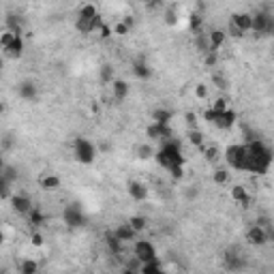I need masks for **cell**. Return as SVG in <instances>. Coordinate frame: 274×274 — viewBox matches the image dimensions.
Segmentation results:
<instances>
[{
    "label": "cell",
    "instance_id": "1",
    "mask_svg": "<svg viewBox=\"0 0 274 274\" xmlns=\"http://www.w3.org/2000/svg\"><path fill=\"white\" fill-rule=\"evenodd\" d=\"M274 161L272 150L261 139H249L246 142V172L266 174Z\"/></svg>",
    "mask_w": 274,
    "mask_h": 274
},
{
    "label": "cell",
    "instance_id": "31",
    "mask_svg": "<svg viewBox=\"0 0 274 274\" xmlns=\"http://www.w3.org/2000/svg\"><path fill=\"white\" fill-rule=\"evenodd\" d=\"M15 37H17V34H15L13 30H7V32L2 34V39H0V48H2V49H7L9 45H11L13 41H15Z\"/></svg>",
    "mask_w": 274,
    "mask_h": 274
},
{
    "label": "cell",
    "instance_id": "38",
    "mask_svg": "<svg viewBox=\"0 0 274 274\" xmlns=\"http://www.w3.org/2000/svg\"><path fill=\"white\" fill-rule=\"evenodd\" d=\"M212 80H214V84H216V88H227V80L221 73H214V77H212Z\"/></svg>",
    "mask_w": 274,
    "mask_h": 274
},
{
    "label": "cell",
    "instance_id": "13",
    "mask_svg": "<svg viewBox=\"0 0 274 274\" xmlns=\"http://www.w3.org/2000/svg\"><path fill=\"white\" fill-rule=\"evenodd\" d=\"M229 22L236 24L238 28L242 30V32H251V28H253V15L251 13H234L229 17Z\"/></svg>",
    "mask_w": 274,
    "mask_h": 274
},
{
    "label": "cell",
    "instance_id": "43",
    "mask_svg": "<svg viewBox=\"0 0 274 274\" xmlns=\"http://www.w3.org/2000/svg\"><path fill=\"white\" fill-rule=\"evenodd\" d=\"M32 244H37V246L43 244V238H41V234H32Z\"/></svg>",
    "mask_w": 274,
    "mask_h": 274
},
{
    "label": "cell",
    "instance_id": "37",
    "mask_svg": "<svg viewBox=\"0 0 274 274\" xmlns=\"http://www.w3.org/2000/svg\"><path fill=\"white\" fill-rule=\"evenodd\" d=\"M229 34H231V37H236V39H240V37H244L246 32H242V30L238 28L236 24H231V22H229Z\"/></svg>",
    "mask_w": 274,
    "mask_h": 274
},
{
    "label": "cell",
    "instance_id": "19",
    "mask_svg": "<svg viewBox=\"0 0 274 274\" xmlns=\"http://www.w3.org/2000/svg\"><path fill=\"white\" fill-rule=\"evenodd\" d=\"M113 234L120 238L122 242H127V240H135L137 231L133 229V227L129 225V223H120V227H116V229H113Z\"/></svg>",
    "mask_w": 274,
    "mask_h": 274
},
{
    "label": "cell",
    "instance_id": "9",
    "mask_svg": "<svg viewBox=\"0 0 274 274\" xmlns=\"http://www.w3.org/2000/svg\"><path fill=\"white\" fill-rule=\"evenodd\" d=\"M64 221L69 225H73V227H77V225H81L84 223V212H81V208L80 206H75V204H71V206H66L64 208Z\"/></svg>",
    "mask_w": 274,
    "mask_h": 274
},
{
    "label": "cell",
    "instance_id": "23",
    "mask_svg": "<svg viewBox=\"0 0 274 274\" xmlns=\"http://www.w3.org/2000/svg\"><path fill=\"white\" fill-rule=\"evenodd\" d=\"M212 180H214V184L223 187V184L229 182V169L227 167H216L214 174H212Z\"/></svg>",
    "mask_w": 274,
    "mask_h": 274
},
{
    "label": "cell",
    "instance_id": "30",
    "mask_svg": "<svg viewBox=\"0 0 274 274\" xmlns=\"http://www.w3.org/2000/svg\"><path fill=\"white\" fill-rule=\"evenodd\" d=\"M189 142L193 144V146L204 148V135H201V131H197V129H191V131H189Z\"/></svg>",
    "mask_w": 274,
    "mask_h": 274
},
{
    "label": "cell",
    "instance_id": "20",
    "mask_svg": "<svg viewBox=\"0 0 274 274\" xmlns=\"http://www.w3.org/2000/svg\"><path fill=\"white\" fill-rule=\"evenodd\" d=\"M112 92H113V99L122 103L127 99V95H129V84H127V81L116 80V81H113V86H112Z\"/></svg>",
    "mask_w": 274,
    "mask_h": 274
},
{
    "label": "cell",
    "instance_id": "17",
    "mask_svg": "<svg viewBox=\"0 0 274 274\" xmlns=\"http://www.w3.org/2000/svg\"><path fill=\"white\" fill-rule=\"evenodd\" d=\"M105 244H107V251H110L112 255H120L122 253V240L113 234V231H110V234L105 236Z\"/></svg>",
    "mask_w": 274,
    "mask_h": 274
},
{
    "label": "cell",
    "instance_id": "26",
    "mask_svg": "<svg viewBox=\"0 0 274 274\" xmlns=\"http://www.w3.org/2000/svg\"><path fill=\"white\" fill-rule=\"evenodd\" d=\"M19 272L22 274H34L39 272V263L34 259H24L22 263H19Z\"/></svg>",
    "mask_w": 274,
    "mask_h": 274
},
{
    "label": "cell",
    "instance_id": "11",
    "mask_svg": "<svg viewBox=\"0 0 274 274\" xmlns=\"http://www.w3.org/2000/svg\"><path fill=\"white\" fill-rule=\"evenodd\" d=\"M11 206L17 214H28V212L34 208L30 197H26V195H11Z\"/></svg>",
    "mask_w": 274,
    "mask_h": 274
},
{
    "label": "cell",
    "instance_id": "35",
    "mask_svg": "<svg viewBox=\"0 0 274 274\" xmlns=\"http://www.w3.org/2000/svg\"><path fill=\"white\" fill-rule=\"evenodd\" d=\"M216 60H219V51H206V58H204L206 66H214Z\"/></svg>",
    "mask_w": 274,
    "mask_h": 274
},
{
    "label": "cell",
    "instance_id": "18",
    "mask_svg": "<svg viewBox=\"0 0 274 274\" xmlns=\"http://www.w3.org/2000/svg\"><path fill=\"white\" fill-rule=\"evenodd\" d=\"M2 51L9 56V58H19V56H22V51H24V39H22V34H17L13 43L9 45L7 49H2Z\"/></svg>",
    "mask_w": 274,
    "mask_h": 274
},
{
    "label": "cell",
    "instance_id": "3",
    "mask_svg": "<svg viewBox=\"0 0 274 274\" xmlns=\"http://www.w3.org/2000/svg\"><path fill=\"white\" fill-rule=\"evenodd\" d=\"M225 161L236 172H246V144H234L225 150Z\"/></svg>",
    "mask_w": 274,
    "mask_h": 274
},
{
    "label": "cell",
    "instance_id": "22",
    "mask_svg": "<svg viewBox=\"0 0 274 274\" xmlns=\"http://www.w3.org/2000/svg\"><path fill=\"white\" fill-rule=\"evenodd\" d=\"M231 199L238 201V204L246 206L249 204V191H246L244 187H240V184H236L234 189H231Z\"/></svg>",
    "mask_w": 274,
    "mask_h": 274
},
{
    "label": "cell",
    "instance_id": "44",
    "mask_svg": "<svg viewBox=\"0 0 274 274\" xmlns=\"http://www.w3.org/2000/svg\"><path fill=\"white\" fill-rule=\"evenodd\" d=\"M165 22H167V24H176V13L169 11V13H167V19H165Z\"/></svg>",
    "mask_w": 274,
    "mask_h": 274
},
{
    "label": "cell",
    "instance_id": "34",
    "mask_svg": "<svg viewBox=\"0 0 274 274\" xmlns=\"http://www.w3.org/2000/svg\"><path fill=\"white\" fill-rule=\"evenodd\" d=\"M195 97H197L199 101L208 99V86H206V84H197V86H195Z\"/></svg>",
    "mask_w": 274,
    "mask_h": 274
},
{
    "label": "cell",
    "instance_id": "21",
    "mask_svg": "<svg viewBox=\"0 0 274 274\" xmlns=\"http://www.w3.org/2000/svg\"><path fill=\"white\" fill-rule=\"evenodd\" d=\"M19 97H22L24 101H34L37 99V86H34L32 81H26V84L19 86Z\"/></svg>",
    "mask_w": 274,
    "mask_h": 274
},
{
    "label": "cell",
    "instance_id": "4",
    "mask_svg": "<svg viewBox=\"0 0 274 274\" xmlns=\"http://www.w3.org/2000/svg\"><path fill=\"white\" fill-rule=\"evenodd\" d=\"M99 15L95 4H84V7L77 11V19H75V28L81 34H90L95 32V17Z\"/></svg>",
    "mask_w": 274,
    "mask_h": 274
},
{
    "label": "cell",
    "instance_id": "25",
    "mask_svg": "<svg viewBox=\"0 0 274 274\" xmlns=\"http://www.w3.org/2000/svg\"><path fill=\"white\" fill-rule=\"evenodd\" d=\"M154 154H157V150L150 146V144H142V146H137V157L142 159V161H148V159H152Z\"/></svg>",
    "mask_w": 274,
    "mask_h": 274
},
{
    "label": "cell",
    "instance_id": "8",
    "mask_svg": "<svg viewBox=\"0 0 274 274\" xmlns=\"http://www.w3.org/2000/svg\"><path fill=\"white\" fill-rule=\"evenodd\" d=\"M246 242L253 246H263L268 242V231H266V227L263 225H253L249 227V231H246Z\"/></svg>",
    "mask_w": 274,
    "mask_h": 274
},
{
    "label": "cell",
    "instance_id": "33",
    "mask_svg": "<svg viewBox=\"0 0 274 274\" xmlns=\"http://www.w3.org/2000/svg\"><path fill=\"white\" fill-rule=\"evenodd\" d=\"M163 268L159 266V261L157 259H152V261H146V263H142V272H161Z\"/></svg>",
    "mask_w": 274,
    "mask_h": 274
},
{
    "label": "cell",
    "instance_id": "5",
    "mask_svg": "<svg viewBox=\"0 0 274 274\" xmlns=\"http://www.w3.org/2000/svg\"><path fill=\"white\" fill-rule=\"evenodd\" d=\"M73 154H75V159H77V161H80L81 165H90V163H95L97 150H95V146H92L90 139H86V137H75V139H73Z\"/></svg>",
    "mask_w": 274,
    "mask_h": 274
},
{
    "label": "cell",
    "instance_id": "27",
    "mask_svg": "<svg viewBox=\"0 0 274 274\" xmlns=\"http://www.w3.org/2000/svg\"><path fill=\"white\" fill-rule=\"evenodd\" d=\"M129 225L135 231H144L148 227V221H146V216H131V219H129Z\"/></svg>",
    "mask_w": 274,
    "mask_h": 274
},
{
    "label": "cell",
    "instance_id": "42",
    "mask_svg": "<svg viewBox=\"0 0 274 274\" xmlns=\"http://www.w3.org/2000/svg\"><path fill=\"white\" fill-rule=\"evenodd\" d=\"M99 34H101V37H103V39H107V37H110V34H112V30H110V26H103V28L99 30Z\"/></svg>",
    "mask_w": 274,
    "mask_h": 274
},
{
    "label": "cell",
    "instance_id": "10",
    "mask_svg": "<svg viewBox=\"0 0 274 274\" xmlns=\"http://www.w3.org/2000/svg\"><path fill=\"white\" fill-rule=\"evenodd\" d=\"M236 120H238V113L234 110H229L227 107L225 112H221L219 116H216V120H214V127L216 129H231L236 125Z\"/></svg>",
    "mask_w": 274,
    "mask_h": 274
},
{
    "label": "cell",
    "instance_id": "41",
    "mask_svg": "<svg viewBox=\"0 0 274 274\" xmlns=\"http://www.w3.org/2000/svg\"><path fill=\"white\" fill-rule=\"evenodd\" d=\"M212 110H216V112H225V110H227V101H225V99H216V101H214V105H212Z\"/></svg>",
    "mask_w": 274,
    "mask_h": 274
},
{
    "label": "cell",
    "instance_id": "28",
    "mask_svg": "<svg viewBox=\"0 0 274 274\" xmlns=\"http://www.w3.org/2000/svg\"><path fill=\"white\" fill-rule=\"evenodd\" d=\"M204 150V157H206V161H210V163H216L219 161V157H221V152H219V148L216 146H208V148H201Z\"/></svg>",
    "mask_w": 274,
    "mask_h": 274
},
{
    "label": "cell",
    "instance_id": "2",
    "mask_svg": "<svg viewBox=\"0 0 274 274\" xmlns=\"http://www.w3.org/2000/svg\"><path fill=\"white\" fill-rule=\"evenodd\" d=\"M154 159H157V163L161 165L163 169H172L176 165H184V157H182V150H180V144L174 142L172 137L165 139L163 146L157 150V154H154Z\"/></svg>",
    "mask_w": 274,
    "mask_h": 274
},
{
    "label": "cell",
    "instance_id": "7",
    "mask_svg": "<svg viewBox=\"0 0 274 274\" xmlns=\"http://www.w3.org/2000/svg\"><path fill=\"white\" fill-rule=\"evenodd\" d=\"M133 255L142 263H146V261L157 259V249H154V244L150 240H137L135 244H133Z\"/></svg>",
    "mask_w": 274,
    "mask_h": 274
},
{
    "label": "cell",
    "instance_id": "40",
    "mask_svg": "<svg viewBox=\"0 0 274 274\" xmlns=\"http://www.w3.org/2000/svg\"><path fill=\"white\" fill-rule=\"evenodd\" d=\"M184 118H187V125H189L191 129H197V116H195L193 112H189Z\"/></svg>",
    "mask_w": 274,
    "mask_h": 274
},
{
    "label": "cell",
    "instance_id": "16",
    "mask_svg": "<svg viewBox=\"0 0 274 274\" xmlns=\"http://www.w3.org/2000/svg\"><path fill=\"white\" fill-rule=\"evenodd\" d=\"M39 184H41V189H45V191H56V189H60V178L54 174H43L39 178Z\"/></svg>",
    "mask_w": 274,
    "mask_h": 274
},
{
    "label": "cell",
    "instance_id": "29",
    "mask_svg": "<svg viewBox=\"0 0 274 274\" xmlns=\"http://www.w3.org/2000/svg\"><path fill=\"white\" fill-rule=\"evenodd\" d=\"M133 73H135V77H142V80H148L150 75H152V71L148 69L144 63H135V66H133Z\"/></svg>",
    "mask_w": 274,
    "mask_h": 274
},
{
    "label": "cell",
    "instance_id": "45",
    "mask_svg": "<svg viewBox=\"0 0 274 274\" xmlns=\"http://www.w3.org/2000/svg\"><path fill=\"white\" fill-rule=\"evenodd\" d=\"M144 2H157V0H144Z\"/></svg>",
    "mask_w": 274,
    "mask_h": 274
},
{
    "label": "cell",
    "instance_id": "32",
    "mask_svg": "<svg viewBox=\"0 0 274 274\" xmlns=\"http://www.w3.org/2000/svg\"><path fill=\"white\" fill-rule=\"evenodd\" d=\"M201 24H204V22H201V17H199L197 13H193V15L189 17V30H193V32H199Z\"/></svg>",
    "mask_w": 274,
    "mask_h": 274
},
{
    "label": "cell",
    "instance_id": "36",
    "mask_svg": "<svg viewBox=\"0 0 274 274\" xmlns=\"http://www.w3.org/2000/svg\"><path fill=\"white\" fill-rule=\"evenodd\" d=\"M129 28H131V26H129L127 22H118L116 26H113V32L120 34V37H125V34L129 32Z\"/></svg>",
    "mask_w": 274,
    "mask_h": 274
},
{
    "label": "cell",
    "instance_id": "6",
    "mask_svg": "<svg viewBox=\"0 0 274 274\" xmlns=\"http://www.w3.org/2000/svg\"><path fill=\"white\" fill-rule=\"evenodd\" d=\"M253 32L255 34H274V19L268 13L257 11L253 15Z\"/></svg>",
    "mask_w": 274,
    "mask_h": 274
},
{
    "label": "cell",
    "instance_id": "15",
    "mask_svg": "<svg viewBox=\"0 0 274 274\" xmlns=\"http://www.w3.org/2000/svg\"><path fill=\"white\" fill-rule=\"evenodd\" d=\"M208 43H210L208 51H219L225 43V32L223 30H212V32L208 34Z\"/></svg>",
    "mask_w": 274,
    "mask_h": 274
},
{
    "label": "cell",
    "instance_id": "14",
    "mask_svg": "<svg viewBox=\"0 0 274 274\" xmlns=\"http://www.w3.org/2000/svg\"><path fill=\"white\" fill-rule=\"evenodd\" d=\"M129 195L135 201H146L148 199V187L144 182H131L129 184Z\"/></svg>",
    "mask_w": 274,
    "mask_h": 274
},
{
    "label": "cell",
    "instance_id": "12",
    "mask_svg": "<svg viewBox=\"0 0 274 274\" xmlns=\"http://www.w3.org/2000/svg\"><path fill=\"white\" fill-rule=\"evenodd\" d=\"M148 137L152 139H169L172 137V129H169V125H161V122H152V125L148 127Z\"/></svg>",
    "mask_w": 274,
    "mask_h": 274
},
{
    "label": "cell",
    "instance_id": "39",
    "mask_svg": "<svg viewBox=\"0 0 274 274\" xmlns=\"http://www.w3.org/2000/svg\"><path fill=\"white\" fill-rule=\"evenodd\" d=\"M101 80L105 81V84L107 81H112V66H103L101 69Z\"/></svg>",
    "mask_w": 274,
    "mask_h": 274
},
{
    "label": "cell",
    "instance_id": "24",
    "mask_svg": "<svg viewBox=\"0 0 274 274\" xmlns=\"http://www.w3.org/2000/svg\"><path fill=\"white\" fill-rule=\"evenodd\" d=\"M169 120H172V112H169V110H154L152 112V122L169 125Z\"/></svg>",
    "mask_w": 274,
    "mask_h": 274
}]
</instances>
